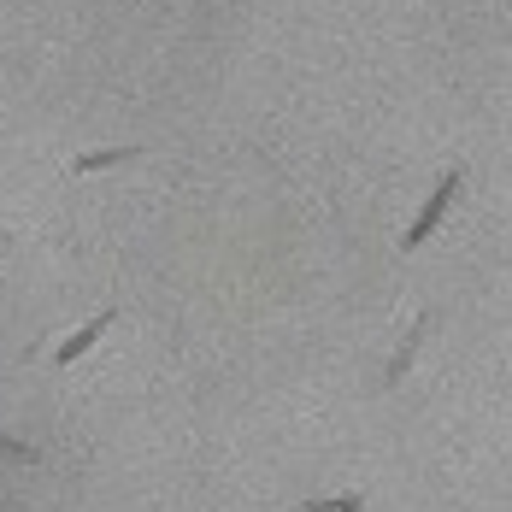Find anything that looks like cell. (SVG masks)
Returning <instances> with one entry per match:
<instances>
[{"label":"cell","mask_w":512,"mask_h":512,"mask_svg":"<svg viewBox=\"0 0 512 512\" xmlns=\"http://www.w3.org/2000/svg\"><path fill=\"white\" fill-rule=\"evenodd\" d=\"M124 159H142V148H101V154H77L71 159V171H106V165H124Z\"/></svg>","instance_id":"obj_4"},{"label":"cell","mask_w":512,"mask_h":512,"mask_svg":"<svg viewBox=\"0 0 512 512\" xmlns=\"http://www.w3.org/2000/svg\"><path fill=\"white\" fill-rule=\"evenodd\" d=\"M112 318H118V312L106 307V312H95V318H89L83 330H71V336L59 342V354H53V365H77V359H83V354H89V348H95V342L106 336V330H112Z\"/></svg>","instance_id":"obj_2"},{"label":"cell","mask_w":512,"mask_h":512,"mask_svg":"<svg viewBox=\"0 0 512 512\" xmlns=\"http://www.w3.org/2000/svg\"><path fill=\"white\" fill-rule=\"evenodd\" d=\"M460 183H465L460 171H442V183L430 189V201H424V212L412 218V230L401 236V254H418V248L430 242V230H436V224L448 218V206H454V195H460Z\"/></svg>","instance_id":"obj_1"},{"label":"cell","mask_w":512,"mask_h":512,"mask_svg":"<svg viewBox=\"0 0 512 512\" xmlns=\"http://www.w3.org/2000/svg\"><path fill=\"white\" fill-rule=\"evenodd\" d=\"M359 507H365L359 495H336V501H307L301 512H359Z\"/></svg>","instance_id":"obj_5"},{"label":"cell","mask_w":512,"mask_h":512,"mask_svg":"<svg viewBox=\"0 0 512 512\" xmlns=\"http://www.w3.org/2000/svg\"><path fill=\"white\" fill-rule=\"evenodd\" d=\"M430 324H436V318L424 312V318H418V324L407 330V342L395 348V359H389V371H383V389H395V383H401V377L412 371V359H418V348H424V336H430Z\"/></svg>","instance_id":"obj_3"},{"label":"cell","mask_w":512,"mask_h":512,"mask_svg":"<svg viewBox=\"0 0 512 512\" xmlns=\"http://www.w3.org/2000/svg\"><path fill=\"white\" fill-rule=\"evenodd\" d=\"M0 248H6V236H0Z\"/></svg>","instance_id":"obj_6"}]
</instances>
